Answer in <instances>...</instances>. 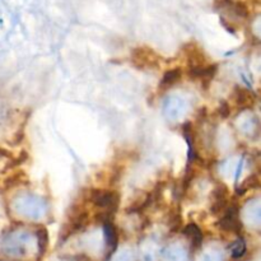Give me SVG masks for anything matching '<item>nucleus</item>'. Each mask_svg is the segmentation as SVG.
<instances>
[{
  "label": "nucleus",
  "mask_w": 261,
  "mask_h": 261,
  "mask_svg": "<svg viewBox=\"0 0 261 261\" xmlns=\"http://www.w3.org/2000/svg\"><path fill=\"white\" fill-rule=\"evenodd\" d=\"M89 199L94 205L103 209V212H109L112 214H115L120 201L119 194L109 190H92L89 194Z\"/></svg>",
  "instance_id": "f257e3e1"
},
{
  "label": "nucleus",
  "mask_w": 261,
  "mask_h": 261,
  "mask_svg": "<svg viewBox=\"0 0 261 261\" xmlns=\"http://www.w3.org/2000/svg\"><path fill=\"white\" fill-rule=\"evenodd\" d=\"M234 94H236L237 103L241 105V106H250V105L254 102L255 96L252 94V92H250L249 89H246V88H242V87H236Z\"/></svg>",
  "instance_id": "9b49d317"
},
{
  "label": "nucleus",
  "mask_w": 261,
  "mask_h": 261,
  "mask_svg": "<svg viewBox=\"0 0 261 261\" xmlns=\"http://www.w3.org/2000/svg\"><path fill=\"white\" fill-rule=\"evenodd\" d=\"M219 7L222 9H226L227 12L232 13L233 15L239 18H246L249 15L246 5L240 2H233V0H222L219 2Z\"/></svg>",
  "instance_id": "1a4fd4ad"
},
{
  "label": "nucleus",
  "mask_w": 261,
  "mask_h": 261,
  "mask_svg": "<svg viewBox=\"0 0 261 261\" xmlns=\"http://www.w3.org/2000/svg\"><path fill=\"white\" fill-rule=\"evenodd\" d=\"M217 73V65H193L189 69V75L194 79H200L204 84L211 83Z\"/></svg>",
  "instance_id": "39448f33"
},
{
  "label": "nucleus",
  "mask_w": 261,
  "mask_h": 261,
  "mask_svg": "<svg viewBox=\"0 0 261 261\" xmlns=\"http://www.w3.org/2000/svg\"><path fill=\"white\" fill-rule=\"evenodd\" d=\"M180 79H181V70L178 68H175L172 69V70L166 71L162 81H161L160 83L161 89H163V91H165V89H168L170 87H172L173 84L177 83Z\"/></svg>",
  "instance_id": "9d476101"
},
{
  "label": "nucleus",
  "mask_w": 261,
  "mask_h": 261,
  "mask_svg": "<svg viewBox=\"0 0 261 261\" xmlns=\"http://www.w3.org/2000/svg\"><path fill=\"white\" fill-rule=\"evenodd\" d=\"M224 214L217 223V227L224 232H233L240 233L242 231V222L240 221V211L236 204H232L224 209Z\"/></svg>",
  "instance_id": "f03ea898"
},
{
  "label": "nucleus",
  "mask_w": 261,
  "mask_h": 261,
  "mask_svg": "<svg viewBox=\"0 0 261 261\" xmlns=\"http://www.w3.org/2000/svg\"><path fill=\"white\" fill-rule=\"evenodd\" d=\"M218 112H219V115H221V116L223 117V119L228 117L229 112H231V111H229L228 103H227V102H222L221 106H219V109H218Z\"/></svg>",
  "instance_id": "2eb2a0df"
},
{
  "label": "nucleus",
  "mask_w": 261,
  "mask_h": 261,
  "mask_svg": "<svg viewBox=\"0 0 261 261\" xmlns=\"http://www.w3.org/2000/svg\"><path fill=\"white\" fill-rule=\"evenodd\" d=\"M184 234L189 240V242H190L191 247L194 250L199 249L201 246V244H203V232H201V229L195 223L188 224L184 228Z\"/></svg>",
  "instance_id": "6e6552de"
},
{
  "label": "nucleus",
  "mask_w": 261,
  "mask_h": 261,
  "mask_svg": "<svg viewBox=\"0 0 261 261\" xmlns=\"http://www.w3.org/2000/svg\"><path fill=\"white\" fill-rule=\"evenodd\" d=\"M36 237H37V249L40 256H42L46 251V246H47L48 236L47 232L45 228H40L38 231H36Z\"/></svg>",
  "instance_id": "ddd939ff"
},
{
  "label": "nucleus",
  "mask_w": 261,
  "mask_h": 261,
  "mask_svg": "<svg viewBox=\"0 0 261 261\" xmlns=\"http://www.w3.org/2000/svg\"><path fill=\"white\" fill-rule=\"evenodd\" d=\"M165 112L168 117L171 119H176V117H181L185 112V101L180 97H170L167 98L165 103Z\"/></svg>",
  "instance_id": "0eeeda50"
},
{
  "label": "nucleus",
  "mask_w": 261,
  "mask_h": 261,
  "mask_svg": "<svg viewBox=\"0 0 261 261\" xmlns=\"http://www.w3.org/2000/svg\"><path fill=\"white\" fill-rule=\"evenodd\" d=\"M229 250H231L232 259H234V260L241 259V257H244L245 255H246V251H247L246 242H245L244 239L236 240V241L231 245Z\"/></svg>",
  "instance_id": "f8f14e48"
},
{
  "label": "nucleus",
  "mask_w": 261,
  "mask_h": 261,
  "mask_svg": "<svg viewBox=\"0 0 261 261\" xmlns=\"http://www.w3.org/2000/svg\"><path fill=\"white\" fill-rule=\"evenodd\" d=\"M212 214H218L226 209L227 203H228V189L224 185H218L212 193Z\"/></svg>",
  "instance_id": "20e7f679"
},
{
  "label": "nucleus",
  "mask_w": 261,
  "mask_h": 261,
  "mask_svg": "<svg viewBox=\"0 0 261 261\" xmlns=\"http://www.w3.org/2000/svg\"><path fill=\"white\" fill-rule=\"evenodd\" d=\"M15 209L19 211L20 214L31 218H40L43 213V203L38 200L36 196H23L15 200Z\"/></svg>",
  "instance_id": "7ed1b4c3"
},
{
  "label": "nucleus",
  "mask_w": 261,
  "mask_h": 261,
  "mask_svg": "<svg viewBox=\"0 0 261 261\" xmlns=\"http://www.w3.org/2000/svg\"><path fill=\"white\" fill-rule=\"evenodd\" d=\"M103 234H105V242H106L107 254L106 257L109 259L117 249V244H119V234H117L116 228L112 224L111 221L105 222L103 223Z\"/></svg>",
  "instance_id": "423d86ee"
},
{
  "label": "nucleus",
  "mask_w": 261,
  "mask_h": 261,
  "mask_svg": "<svg viewBox=\"0 0 261 261\" xmlns=\"http://www.w3.org/2000/svg\"><path fill=\"white\" fill-rule=\"evenodd\" d=\"M259 177L257 175H251L250 177H247L246 180L242 182V186L239 189L237 194H245L246 191L251 190V189H256L259 188Z\"/></svg>",
  "instance_id": "4468645a"
}]
</instances>
